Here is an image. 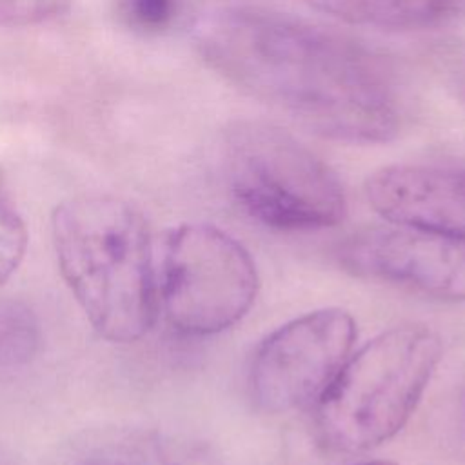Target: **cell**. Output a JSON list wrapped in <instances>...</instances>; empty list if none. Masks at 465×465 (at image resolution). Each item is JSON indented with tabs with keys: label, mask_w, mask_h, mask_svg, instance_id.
<instances>
[{
	"label": "cell",
	"mask_w": 465,
	"mask_h": 465,
	"mask_svg": "<svg viewBox=\"0 0 465 465\" xmlns=\"http://www.w3.org/2000/svg\"><path fill=\"white\" fill-rule=\"evenodd\" d=\"M196 42L220 76L318 136L381 143L400 131L391 69L345 35L282 13L236 7L207 18Z\"/></svg>",
	"instance_id": "obj_1"
},
{
	"label": "cell",
	"mask_w": 465,
	"mask_h": 465,
	"mask_svg": "<svg viewBox=\"0 0 465 465\" xmlns=\"http://www.w3.org/2000/svg\"><path fill=\"white\" fill-rule=\"evenodd\" d=\"M51 231L60 272L94 331L109 341L140 340L160 305L143 214L116 196H76L54 209Z\"/></svg>",
	"instance_id": "obj_2"
},
{
	"label": "cell",
	"mask_w": 465,
	"mask_h": 465,
	"mask_svg": "<svg viewBox=\"0 0 465 465\" xmlns=\"http://www.w3.org/2000/svg\"><path fill=\"white\" fill-rule=\"evenodd\" d=\"M441 354V338L420 323L369 340L316 401L322 440L341 452H365L394 438L414 414Z\"/></svg>",
	"instance_id": "obj_3"
},
{
	"label": "cell",
	"mask_w": 465,
	"mask_h": 465,
	"mask_svg": "<svg viewBox=\"0 0 465 465\" xmlns=\"http://www.w3.org/2000/svg\"><path fill=\"white\" fill-rule=\"evenodd\" d=\"M222 156L232 200L265 227L325 229L347 214L345 191L336 173L272 122H232L223 134Z\"/></svg>",
	"instance_id": "obj_4"
},
{
	"label": "cell",
	"mask_w": 465,
	"mask_h": 465,
	"mask_svg": "<svg viewBox=\"0 0 465 465\" xmlns=\"http://www.w3.org/2000/svg\"><path fill=\"white\" fill-rule=\"evenodd\" d=\"M260 287L249 251L209 223L169 232L158 274V303L173 329L211 336L231 329L252 307Z\"/></svg>",
	"instance_id": "obj_5"
},
{
	"label": "cell",
	"mask_w": 465,
	"mask_h": 465,
	"mask_svg": "<svg viewBox=\"0 0 465 465\" xmlns=\"http://www.w3.org/2000/svg\"><path fill=\"white\" fill-rule=\"evenodd\" d=\"M356 322L336 307L305 312L256 347L249 387L260 409L280 414L318 401L352 354Z\"/></svg>",
	"instance_id": "obj_6"
},
{
	"label": "cell",
	"mask_w": 465,
	"mask_h": 465,
	"mask_svg": "<svg viewBox=\"0 0 465 465\" xmlns=\"http://www.w3.org/2000/svg\"><path fill=\"white\" fill-rule=\"evenodd\" d=\"M340 263L352 274L447 302H465V242L392 225L347 238Z\"/></svg>",
	"instance_id": "obj_7"
},
{
	"label": "cell",
	"mask_w": 465,
	"mask_h": 465,
	"mask_svg": "<svg viewBox=\"0 0 465 465\" xmlns=\"http://www.w3.org/2000/svg\"><path fill=\"white\" fill-rule=\"evenodd\" d=\"M365 196L394 225L465 242V167L387 165L369 174Z\"/></svg>",
	"instance_id": "obj_8"
},
{
	"label": "cell",
	"mask_w": 465,
	"mask_h": 465,
	"mask_svg": "<svg viewBox=\"0 0 465 465\" xmlns=\"http://www.w3.org/2000/svg\"><path fill=\"white\" fill-rule=\"evenodd\" d=\"M309 7L354 25L427 31L465 20V0H303Z\"/></svg>",
	"instance_id": "obj_9"
},
{
	"label": "cell",
	"mask_w": 465,
	"mask_h": 465,
	"mask_svg": "<svg viewBox=\"0 0 465 465\" xmlns=\"http://www.w3.org/2000/svg\"><path fill=\"white\" fill-rule=\"evenodd\" d=\"M40 343L42 332L35 312L18 300L0 298V371L29 363Z\"/></svg>",
	"instance_id": "obj_10"
},
{
	"label": "cell",
	"mask_w": 465,
	"mask_h": 465,
	"mask_svg": "<svg viewBox=\"0 0 465 465\" xmlns=\"http://www.w3.org/2000/svg\"><path fill=\"white\" fill-rule=\"evenodd\" d=\"M27 247V229L0 173V285L16 271Z\"/></svg>",
	"instance_id": "obj_11"
},
{
	"label": "cell",
	"mask_w": 465,
	"mask_h": 465,
	"mask_svg": "<svg viewBox=\"0 0 465 465\" xmlns=\"http://www.w3.org/2000/svg\"><path fill=\"white\" fill-rule=\"evenodd\" d=\"M182 0H118L122 18L142 33H162L180 16Z\"/></svg>",
	"instance_id": "obj_12"
},
{
	"label": "cell",
	"mask_w": 465,
	"mask_h": 465,
	"mask_svg": "<svg viewBox=\"0 0 465 465\" xmlns=\"http://www.w3.org/2000/svg\"><path fill=\"white\" fill-rule=\"evenodd\" d=\"M71 0H0V25H35L64 15Z\"/></svg>",
	"instance_id": "obj_13"
},
{
	"label": "cell",
	"mask_w": 465,
	"mask_h": 465,
	"mask_svg": "<svg viewBox=\"0 0 465 465\" xmlns=\"http://www.w3.org/2000/svg\"><path fill=\"white\" fill-rule=\"evenodd\" d=\"M352 465H396V463L385 461V460H372V461H361V463H352Z\"/></svg>",
	"instance_id": "obj_14"
}]
</instances>
